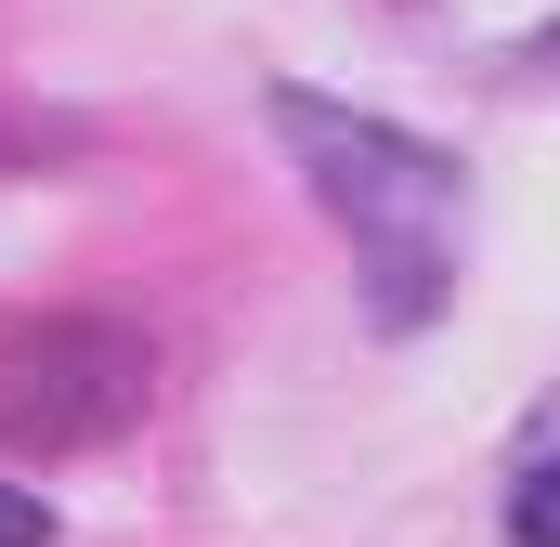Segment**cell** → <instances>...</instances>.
<instances>
[{
  "label": "cell",
  "mask_w": 560,
  "mask_h": 547,
  "mask_svg": "<svg viewBox=\"0 0 560 547\" xmlns=\"http://www.w3.org/2000/svg\"><path fill=\"white\" fill-rule=\"evenodd\" d=\"M275 131L300 156V183H313V209L365 261V313L392 339H418L456 300V261H469V183H456V156L392 131V118H365V105H326V92H275Z\"/></svg>",
  "instance_id": "6da1fadb"
},
{
  "label": "cell",
  "mask_w": 560,
  "mask_h": 547,
  "mask_svg": "<svg viewBox=\"0 0 560 547\" xmlns=\"http://www.w3.org/2000/svg\"><path fill=\"white\" fill-rule=\"evenodd\" d=\"M143 392H156V352L105 313H52V326L0 339V430L13 443H105L143 417Z\"/></svg>",
  "instance_id": "7a4b0ae2"
},
{
  "label": "cell",
  "mask_w": 560,
  "mask_h": 547,
  "mask_svg": "<svg viewBox=\"0 0 560 547\" xmlns=\"http://www.w3.org/2000/svg\"><path fill=\"white\" fill-rule=\"evenodd\" d=\"M509 547H560V522H548V417H522V443H509Z\"/></svg>",
  "instance_id": "3957f363"
},
{
  "label": "cell",
  "mask_w": 560,
  "mask_h": 547,
  "mask_svg": "<svg viewBox=\"0 0 560 547\" xmlns=\"http://www.w3.org/2000/svg\"><path fill=\"white\" fill-rule=\"evenodd\" d=\"M0 547H52V496L39 482H0Z\"/></svg>",
  "instance_id": "277c9868"
}]
</instances>
